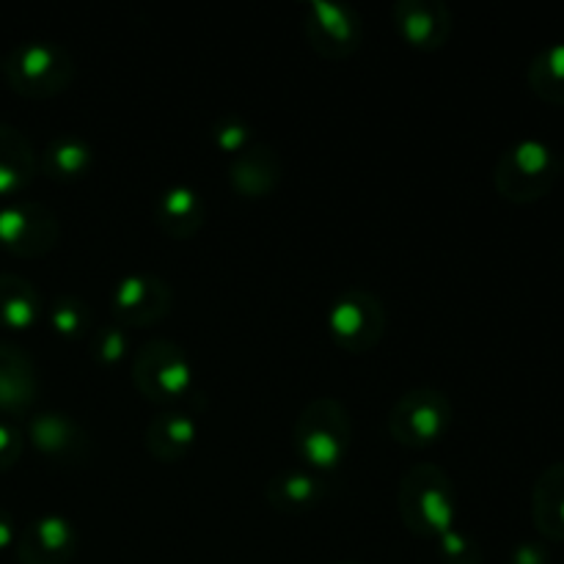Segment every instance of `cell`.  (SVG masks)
Wrapping results in <instances>:
<instances>
[{"mask_svg": "<svg viewBox=\"0 0 564 564\" xmlns=\"http://www.w3.org/2000/svg\"><path fill=\"white\" fill-rule=\"evenodd\" d=\"M389 314L380 297L364 286H350L325 312V328L336 347L347 352H369L386 334Z\"/></svg>", "mask_w": 564, "mask_h": 564, "instance_id": "8992f818", "label": "cell"}, {"mask_svg": "<svg viewBox=\"0 0 564 564\" xmlns=\"http://www.w3.org/2000/svg\"><path fill=\"white\" fill-rule=\"evenodd\" d=\"M132 383L149 402H180L193 394V361L176 341L152 339L132 356Z\"/></svg>", "mask_w": 564, "mask_h": 564, "instance_id": "5b68a950", "label": "cell"}, {"mask_svg": "<svg viewBox=\"0 0 564 564\" xmlns=\"http://www.w3.org/2000/svg\"><path fill=\"white\" fill-rule=\"evenodd\" d=\"M213 141L220 152L235 158L242 149L251 147V130H248L246 121L237 119V116H224V119L213 127Z\"/></svg>", "mask_w": 564, "mask_h": 564, "instance_id": "484cf974", "label": "cell"}, {"mask_svg": "<svg viewBox=\"0 0 564 564\" xmlns=\"http://www.w3.org/2000/svg\"><path fill=\"white\" fill-rule=\"evenodd\" d=\"M130 352V336L119 325H108V328L94 330L91 336V358L99 367H116Z\"/></svg>", "mask_w": 564, "mask_h": 564, "instance_id": "d4e9b609", "label": "cell"}, {"mask_svg": "<svg viewBox=\"0 0 564 564\" xmlns=\"http://www.w3.org/2000/svg\"><path fill=\"white\" fill-rule=\"evenodd\" d=\"M0 72L11 91L28 99H50L64 94L75 80V61L64 44L20 42L0 55Z\"/></svg>", "mask_w": 564, "mask_h": 564, "instance_id": "7a4b0ae2", "label": "cell"}, {"mask_svg": "<svg viewBox=\"0 0 564 564\" xmlns=\"http://www.w3.org/2000/svg\"><path fill=\"white\" fill-rule=\"evenodd\" d=\"M196 419L187 416V413L182 411L158 413V416L147 424V433H143L147 452L160 463H180L182 457L196 446Z\"/></svg>", "mask_w": 564, "mask_h": 564, "instance_id": "ac0fdd59", "label": "cell"}, {"mask_svg": "<svg viewBox=\"0 0 564 564\" xmlns=\"http://www.w3.org/2000/svg\"><path fill=\"white\" fill-rule=\"evenodd\" d=\"M17 534L20 532H17V523H14V518H11V512L0 507V551L14 549Z\"/></svg>", "mask_w": 564, "mask_h": 564, "instance_id": "f546056e", "label": "cell"}, {"mask_svg": "<svg viewBox=\"0 0 564 564\" xmlns=\"http://www.w3.org/2000/svg\"><path fill=\"white\" fill-rule=\"evenodd\" d=\"M204 215H207V209H204L202 193L185 182L165 187L154 204V220L163 229V235L180 242L198 235V229L204 226Z\"/></svg>", "mask_w": 564, "mask_h": 564, "instance_id": "9a60e30c", "label": "cell"}, {"mask_svg": "<svg viewBox=\"0 0 564 564\" xmlns=\"http://www.w3.org/2000/svg\"><path fill=\"white\" fill-rule=\"evenodd\" d=\"M534 97L564 108V42L549 44L532 58L527 72Z\"/></svg>", "mask_w": 564, "mask_h": 564, "instance_id": "603a6c76", "label": "cell"}, {"mask_svg": "<svg viewBox=\"0 0 564 564\" xmlns=\"http://www.w3.org/2000/svg\"><path fill=\"white\" fill-rule=\"evenodd\" d=\"M562 174V160L540 138H521L505 149L494 171L496 191L512 204H532L554 191Z\"/></svg>", "mask_w": 564, "mask_h": 564, "instance_id": "277c9868", "label": "cell"}, {"mask_svg": "<svg viewBox=\"0 0 564 564\" xmlns=\"http://www.w3.org/2000/svg\"><path fill=\"white\" fill-rule=\"evenodd\" d=\"M14 549L20 564H69L77 554V532L69 518L44 512L20 529Z\"/></svg>", "mask_w": 564, "mask_h": 564, "instance_id": "8fae6325", "label": "cell"}, {"mask_svg": "<svg viewBox=\"0 0 564 564\" xmlns=\"http://www.w3.org/2000/svg\"><path fill=\"white\" fill-rule=\"evenodd\" d=\"M394 22L400 36L416 50H441L452 33V14L441 0H400Z\"/></svg>", "mask_w": 564, "mask_h": 564, "instance_id": "5bb4252c", "label": "cell"}, {"mask_svg": "<svg viewBox=\"0 0 564 564\" xmlns=\"http://www.w3.org/2000/svg\"><path fill=\"white\" fill-rule=\"evenodd\" d=\"M50 325L64 339H80L91 330V308L80 297L61 295L50 306Z\"/></svg>", "mask_w": 564, "mask_h": 564, "instance_id": "cb8c5ba5", "label": "cell"}, {"mask_svg": "<svg viewBox=\"0 0 564 564\" xmlns=\"http://www.w3.org/2000/svg\"><path fill=\"white\" fill-rule=\"evenodd\" d=\"M452 424V402L438 389H411L391 405L389 433L408 449L438 444Z\"/></svg>", "mask_w": 564, "mask_h": 564, "instance_id": "52a82bcc", "label": "cell"}, {"mask_svg": "<svg viewBox=\"0 0 564 564\" xmlns=\"http://www.w3.org/2000/svg\"><path fill=\"white\" fill-rule=\"evenodd\" d=\"M28 438L33 449L53 463H83L88 455V435L83 424L66 413H39L28 424Z\"/></svg>", "mask_w": 564, "mask_h": 564, "instance_id": "7c38bea8", "label": "cell"}, {"mask_svg": "<svg viewBox=\"0 0 564 564\" xmlns=\"http://www.w3.org/2000/svg\"><path fill=\"white\" fill-rule=\"evenodd\" d=\"M229 182L240 196L262 198L281 182V160L268 143H251L229 163Z\"/></svg>", "mask_w": 564, "mask_h": 564, "instance_id": "2e32d148", "label": "cell"}, {"mask_svg": "<svg viewBox=\"0 0 564 564\" xmlns=\"http://www.w3.org/2000/svg\"><path fill=\"white\" fill-rule=\"evenodd\" d=\"M264 499L279 512L303 516L325 499V485L312 471L286 468V471L270 477V482L264 485Z\"/></svg>", "mask_w": 564, "mask_h": 564, "instance_id": "ffe728a7", "label": "cell"}, {"mask_svg": "<svg viewBox=\"0 0 564 564\" xmlns=\"http://www.w3.org/2000/svg\"><path fill=\"white\" fill-rule=\"evenodd\" d=\"M532 521L551 543H564V463H551L532 490Z\"/></svg>", "mask_w": 564, "mask_h": 564, "instance_id": "d6986e66", "label": "cell"}, {"mask_svg": "<svg viewBox=\"0 0 564 564\" xmlns=\"http://www.w3.org/2000/svg\"><path fill=\"white\" fill-rule=\"evenodd\" d=\"M39 369L25 347L0 341V413L22 416L36 402Z\"/></svg>", "mask_w": 564, "mask_h": 564, "instance_id": "4fadbf2b", "label": "cell"}, {"mask_svg": "<svg viewBox=\"0 0 564 564\" xmlns=\"http://www.w3.org/2000/svg\"><path fill=\"white\" fill-rule=\"evenodd\" d=\"M42 295L22 275H0V328L31 330L42 317Z\"/></svg>", "mask_w": 564, "mask_h": 564, "instance_id": "44dd1931", "label": "cell"}, {"mask_svg": "<svg viewBox=\"0 0 564 564\" xmlns=\"http://www.w3.org/2000/svg\"><path fill=\"white\" fill-rule=\"evenodd\" d=\"M174 292L165 279L154 273H130L113 286L110 312L119 328H147L171 312Z\"/></svg>", "mask_w": 564, "mask_h": 564, "instance_id": "30bf717a", "label": "cell"}, {"mask_svg": "<svg viewBox=\"0 0 564 564\" xmlns=\"http://www.w3.org/2000/svg\"><path fill=\"white\" fill-rule=\"evenodd\" d=\"M339 564H347V562H339Z\"/></svg>", "mask_w": 564, "mask_h": 564, "instance_id": "4dcf8cb0", "label": "cell"}, {"mask_svg": "<svg viewBox=\"0 0 564 564\" xmlns=\"http://www.w3.org/2000/svg\"><path fill=\"white\" fill-rule=\"evenodd\" d=\"M39 171V158L25 132L0 121V198L14 202Z\"/></svg>", "mask_w": 564, "mask_h": 564, "instance_id": "e0dca14e", "label": "cell"}, {"mask_svg": "<svg viewBox=\"0 0 564 564\" xmlns=\"http://www.w3.org/2000/svg\"><path fill=\"white\" fill-rule=\"evenodd\" d=\"M438 545L441 560L446 564H482V551H479V545L474 543L468 534L457 532V529H452L444 538H438Z\"/></svg>", "mask_w": 564, "mask_h": 564, "instance_id": "4316f807", "label": "cell"}, {"mask_svg": "<svg viewBox=\"0 0 564 564\" xmlns=\"http://www.w3.org/2000/svg\"><path fill=\"white\" fill-rule=\"evenodd\" d=\"M22 455V433L9 422H0V474L17 466Z\"/></svg>", "mask_w": 564, "mask_h": 564, "instance_id": "83f0119b", "label": "cell"}, {"mask_svg": "<svg viewBox=\"0 0 564 564\" xmlns=\"http://www.w3.org/2000/svg\"><path fill=\"white\" fill-rule=\"evenodd\" d=\"M512 564H549V554L543 545L538 543H523L512 551Z\"/></svg>", "mask_w": 564, "mask_h": 564, "instance_id": "f1b7e54d", "label": "cell"}, {"mask_svg": "<svg viewBox=\"0 0 564 564\" xmlns=\"http://www.w3.org/2000/svg\"><path fill=\"white\" fill-rule=\"evenodd\" d=\"M303 33L319 58L345 61L361 47L364 20L350 3L312 0L303 6Z\"/></svg>", "mask_w": 564, "mask_h": 564, "instance_id": "ba28073f", "label": "cell"}, {"mask_svg": "<svg viewBox=\"0 0 564 564\" xmlns=\"http://www.w3.org/2000/svg\"><path fill=\"white\" fill-rule=\"evenodd\" d=\"M295 452L317 471H334L350 455L352 422L347 408L334 397H317L295 422Z\"/></svg>", "mask_w": 564, "mask_h": 564, "instance_id": "3957f363", "label": "cell"}, {"mask_svg": "<svg viewBox=\"0 0 564 564\" xmlns=\"http://www.w3.org/2000/svg\"><path fill=\"white\" fill-rule=\"evenodd\" d=\"M61 240L55 213L36 202L0 204V246L22 259H36L53 251Z\"/></svg>", "mask_w": 564, "mask_h": 564, "instance_id": "9c48e42d", "label": "cell"}, {"mask_svg": "<svg viewBox=\"0 0 564 564\" xmlns=\"http://www.w3.org/2000/svg\"><path fill=\"white\" fill-rule=\"evenodd\" d=\"M397 507L413 534L427 540L444 538L457 521V490L449 474L435 463L408 468L397 490Z\"/></svg>", "mask_w": 564, "mask_h": 564, "instance_id": "6da1fadb", "label": "cell"}, {"mask_svg": "<svg viewBox=\"0 0 564 564\" xmlns=\"http://www.w3.org/2000/svg\"><path fill=\"white\" fill-rule=\"evenodd\" d=\"M94 152L88 141L77 135H58L47 143L42 160H39V169L55 182H75L88 174Z\"/></svg>", "mask_w": 564, "mask_h": 564, "instance_id": "7402d4cb", "label": "cell"}]
</instances>
